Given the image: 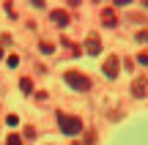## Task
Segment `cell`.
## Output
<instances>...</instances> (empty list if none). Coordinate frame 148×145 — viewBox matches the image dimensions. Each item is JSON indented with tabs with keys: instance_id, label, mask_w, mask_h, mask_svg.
<instances>
[{
	"instance_id": "obj_16",
	"label": "cell",
	"mask_w": 148,
	"mask_h": 145,
	"mask_svg": "<svg viewBox=\"0 0 148 145\" xmlns=\"http://www.w3.org/2000/svg\"><path fill=\"white\" fill-rule=\"evenodd\" d=\"M71 145H77V142H71Z\"/></svg>"
},
{
	"instance_id": "obj_6",
	"label": "cell",
	"mask_w": 148,
	"mask_h": 145,
	"mask_svg": "<svg viewBox=\"0 0 148 145\" xmlns=\"http://www.w3.org/2000/svg\"><path fill=\"white\" fill-rule=\"evenodd\" d=\"M145 85H148V80H145V77H137V80H134L132 82V96H145Z\"/></svg>"
},
{
	"instance_id": "obj_13",
	"label": "cell",
	"mask_w": 148,
	"mask_h": 145,
	"mask_svg": "<svg viewBox=\"0 0 148 145\" xmlns=\"http://www.w3.org/2000/svg\"><path fill=\"white\" fill-rule=\"evenodd\" d=\"M137 41H143V44H148V30H140V33H137Z\"/></svg>"
},
{
	"instance_id": "obj_14",
	"label": "cell",
	"mask_w": 148,
	"mask_h": 145,
	"mask_svg": "<svg viewBox=\"0 0 148 145\" xmlns=\"http://www.w3.org/2000/svg\"><path fill=\"white\" fill-rule=\"evenodd\" d=\"M16 63H19V58H16V55H8V66H11V69H14Z\"/></svg>"
},
{
	"instance_id": "obj_8",
	"label": "cell",
	"mask_w": 148,
	"mask_h": 145,
	"mask_svg": "<svg viewBox=\"0 0 148 145\" xmlns=\"http://www.w3.org/2000/svg\"><path fill=\"white\" fill-rule=\"evenodd\" d=\"M19 88H22V93H30L33 91V82L27 80V77H22V80H19Z\"/></svg>"
},
{
	"instance_id": "obj_11",
	"label": "cell",
	"mask_w": 148,
	"mask_h": 145,
	"mask_svg": "<svg viewBox=\"0 0 148 145\" xmlns=\"http://www.w3.org/2000/svg\"><path fill=\"white\" fill-rule=\"evenodd\" d=\"M85 145H96V131H85Z\"/></svg>"
},
{
	"instance_id": "obj_9",
	"label": "cell",
	"mask_w": 148,
	"mask_h": 145,
	"mask_svg": "<svg viewBox=\"0 0 148 145\" xmlns=\"http://www.w3.org/2000/svg\"><path fill=\"white\" fill-rule=\"evenodd\" d=\"M22 134H25V140H36V129H33V126H25Z\"/></svg>"
},
{
	"instance_id": "obj_5",
	"label": "cell",
	"mask_w": 148,
	"mask_h": 145,
	"mask_svg": "<svg viewBox=\"0 0 148 145\" xmlns=\"http://www.w3.org/2000/svg\"><path fill=\"white\" fill-rule=\"evenodd\" d=\"M101 25H104V27H115V25H118L115 8H101Z\"/></svg>"
},
{
	"instance_id": "obj_3",
	"label": "cell",
	"mask_w": 148,
	"mask_h": 145,
	"mask_svg": "<svg viewBox=\"0 0 148 145\" xmlns=\"http://www.w3.org/2000/svg\"><path fill=\"white\" fill-rule=\"evenodd\" d=\"M118 71H121V60H118V55H110V58L104 60V74L110 77V80H115Z\"/></svg>"
},
{
	"instance_id": "obj_15",
	"label": "cell",
	"mask_w": 148,
	"mask_h": 145,
	"mask_svg": "<svg viewBox=\"0 0 148 145\" xmlns=\"http://www.w3.org/2000/svg\"><path fill=\"white\" fill-rule=\"evenodd\" d=\"M140 63H143V66H148V52H143V55H140Z\"/></svg>"
},
{
	"instance_id": "obj_4",
	"label": "cell",
	"mask_w": 148,
	"mask_h": 145,
	"mask_svg": "<svg viewBox=\"0 0 148 145\" xmlns=\"http://www.w3.org/2000/svg\"><path fill=\"white\" fill-rule=\"evenodd\" d=\"M85 52L88 55H99L101 52V38L96 36V33H88V38H85Z\"/></svg>"
},
{
	"instance_id": "obj_10",
	"label": "cell",
	"mask_w": 148,
	"mask_h": 145,
	"mask_svg": "<svg viewBox=\"0 0 148 145\" xmlns=\"http://www.w3.org/2000/svg\"><path fill=\"white\" fill-rule=\"evenodd\" d=\"M5 145H22V137H19V134H8Z\"/></svg>"
},
{
	"instance_id": "obj_7",
	"label": "cell",
	"mask_w": 148,
	"mask_h": 145,
	"mask_svg": "<svg viewBox=\"0 0 148 145\" xmlns=\"http://www.w3.org/2000/svg\"><path fill=\"white\" fill-rule=\"evenodd\" d=\"M52 22H55L58 27H66V25H69V14L60 11V8H55V11H52Z\"/></svg>"
},
{
	"instance_id": "obj_2",
	"label": "cell",
	"mask_w": 148,
	"mask_h": 145,
	"mask_svg": "<svg viewBox=\"0 0 148 145\" xmlns=\"http://www.w3.org/2000/svg\"><path fill=\"white\" fill-rule=\"evenodd\" d=\"M63 80H66V85H71V88H74V91H90V88H93L90 77L79 74V71H66Z\"/></svg>"
},
{
	"instance_id": "obj_12",
	"label": "cell",
	"mask_w": 148,
	"mask_h": 145,
	"mask_svg": "<svg viewBox=\"0 0 148 145\" xmlns=\"http://www.w3.org/2000/svg\"><path fill=\"white\" fill-rule=\"evenodd\" d=\"M38 49H41V52H44V55H49V52H52V49H55V47H52V44H49V41H41V47H38Z\"/></svg>"
},
{
	"instance_id": "obj_1",
	"label": "cell",
	"mask_w": 148,
	"mask_h": 145,
	"mask_svg": "<svg viewBox=\"0 0 148 145\" xmlns=\"http://www.w3.org/2000/svg\"><path fill=\"white\" fill-rule=\"evenodd\" d=\"M58 126H60V131H63V134H71V137L82 134V120H79L77 115L58 112Z\"/></svg>"
}]
</instances>
